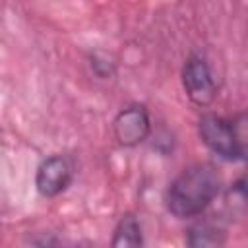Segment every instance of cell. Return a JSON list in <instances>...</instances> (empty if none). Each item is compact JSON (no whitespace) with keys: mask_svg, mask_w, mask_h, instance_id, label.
<instances>
[{"mask_svg":"<svg viewBox=\"0 0 248 248\" xmlns=\"http://www.w3.org/2000/svg\"><path fill=\"white\" fill-rule=\"evenodd\" d=\"M221 176L209 163H196L182 169L169 184L165 194L167 209L178 219L203 213L219 196Z\"/></svg>","mask_w":248,"mask_h":248,"instance_id":"cell-1","label":"cell"},{"mask_svg":"<svg viewBox=\"0 0 248 248\" xmlns=\"http://www.w3.org/2000/svg\"><path fill=\"white\" fill-rule=\"evenodd\" d=\"M234 161H248V112L234 114L229 118Z\"/></svg>","mask_w":248,"mask_h":248,"instance_id":"cell-7","label":"cell"},{"mask_svg":"<svg viewBox=\"0 0 248 248\" xmlns=\"http://www.w3.org/2000/svg\"><path fill=\"white\" fill-rule=\"evenodd\" d=\"M186 242L194 248L198 246H219L225 242V232L211 225V223H200V225H194L190 231H188V238Z\"/></svg>","mask_w":248,"mask_h":248,"instance_id":"cell-8","label":"cell"},{"mask_svg":"<svg viewBox=\"0 0 248 248\" xmlns=\"http://www.w3.org/2000/svg\"><path fill=\"white\" fill-rule=\"evenodd\" d=\"M143 242L141 238V227L138 223V219L134 215H122V219L118 221L116 229H114V236H112V246H140Z\"/></svg>","mask_w":248,"mask_h":248,"instance_id":"cell-6","label":"cell"},{"mask_svg":"<svg viewBox=\"0 0 248 248\" xmlns=\"http://www.w3.org/2000/svg\"><path fill=\"white\" fill-rule=\"evenodd\" d=\"M200 136L203 143L217 153L219 157L227 161H234V151H232V136H231V124L229 118L217 116V114H203L198 124Z\"/></svg>","mask_w":248,"mask_h":248,"instance_id":"cell-5","label":"cell"},{"mask_svg":"<svg viewBox=\"0 0 248 248\" xmlns=\"http://www.w3.org/2000/svg\"><path fill=\"white\" fill-rule=\"evenodd\" d=\"M114 138L124 147H136L147 140L151 132L149 112L143 105H130L122 108L112 122Z\"/></svg>","mask_w":248,"mask_h":248,"instance_id":"cell-3","label":"cell"},{"mask_svg":"<svg viewBox=\"0 0 248 248\" xmlns=\"http://www.w3.org/2000/svg\"><path fill=\"white\" fill-rule=\"evenodd\" d=\"M182 85L188 99L198 107H207L217 95V85L211 76L209 64L205 58L192 54L182 68Z\"/></svg>","mask_w":248,"mask_h":248,"instance_id":"cell-2","label":"cell"},{"mask_svg":"<svg viewBox=\"0 0 248 248\" xmlns=\"http://www.w3.org/2000/svg\"><path fill=\"white\" fill-rule=\"evenodd\" d=\"M72 178H74L72 163L62 155H50L37 167L35 188L45 198H56L70 186Z\"/></svg>","mask_w":248,"mask_h":248,"instance_id":"cell-4","label":"cell"}]
</instances>
